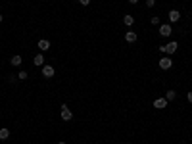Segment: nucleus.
<instances>
[{"instance_id":"f257e3e1","label":"nucleus","mask_w":192,"mask_h":144,"mask_svg":"<svg viewBox=\"0 0 192 144\" xmlns=\"http://www.w3.org/2000/svg\"><path fill=\"white\" fill-rule=\"evenodd\" d=\"M60 114H61V119H64V121H71V119H73V114H71V110L65 104H61V111H60Z\"/></svg>"},{"instance_id":"f03ea898","label":"nucleus","mask_w":192,"mask_h":144,"mask_svg":"<svg viewBox=\"0 0 192 144\" xmlns=\"http://www.w3.org/2000/svg\"><path fill=\"white\" fill-rule=\"evenodd\" d=\"M171 31H173V27H171L169 23L159 25V35H162V37H169V35H171Z\"/></svg>"},{"instance_id":"7ed1b4c3","label":"nucleus","mask_w":192,"mask_h":144,"mask_svg":"<svg viewBox=\"0 0 192 144\" xmlns=\"http://www.w3.org/2000/svg\"><path fill=\"white\" fill-rule=\"evenodd\" d=\"M54 67H52V65H42V77H46V79H52V77H54Z\"/></svg>"},{"instance_id":"20e7f679","label":"nucleus","mask_w":192,"mask_h":144,"mask_svg":"<svg viewBox=\"0 0 192 144\" xmlns=\"http://www.w3.org/2000/svg\"><path fill=\"white\" fill-rule=\"evenodd\" d=\"M179 19H181V12H179V10H171V12H169V21L177 23Z\"/></svg>"},{"instance_id":"39448f33","label":"nucleus","mask_w":192,"mask_h":144,"mask_svg":"<svg viewBox=\"0 0 192 144\" xmlns=\"http://www.w3.org/2000/svg\"><path fill=\"white\" fill-rule=\"evenodd\" d=\"M177 48H179V42H167V44H165V52H167V54H175Z\"/></svg>"},{"instance_id":"423d86ee","label":"nucleus","mask_w":192,"mask_h":144,"mask_svg":"<svg viewBox=\"0 0 192 144\" xmlns=\"http://www.w3.org/2000/svg\"><path fill=\"white\" fill-rule=\"evenodd\" d=\"M171 65H173V60H171V58H162V60H159V67H162V69H169Z\"/></svg>"},{"instance_id":"0eeeda50","label":"nucleus","mask_w":192,"mask_h":144,"mask_svg":"<svg viewBox=\"0 0 192 144\" xmlns=\"http://www.w3.org/2000/svg\"><path fill=\"white\" fill-rule=\"evenodd\" d=\"M165 106H167V100H165V98H156L154 100V108H156V110H163Z\"/></svg>"},{"instance_id":"6e6552de","label":"nucleus","mask_w":192,"mask_h":144,"mask_svg":"<svg viewBox=\"0 0 192 144\" xmlns=\"http://www.w3.org/2000/svg\"><path fill=\"white\" fill-rule=\"evenodd\" d=\"M10 64H12L14 67H17V65H21V64H23V58H21V56H17V54H15V56H12Z\"/></svg>"},{"instance_id":"1a4fd4ad","label":"nucleus","mask_w":192,"mask_h":144,"mask_svg":"<svg viewBox=\"0 0 192 144\" xmlns=\"http://www.w3.org/2000/svg\"><path fill=\"white\" fill-rule=\"evenodd\" d=\"M37 44H39V48L42 50V52H44V50H48V48H50V40H46V39H40Z\"/></svg>"},{"instance_id":"9d476101","label":"nucleus","mask_w":192,"mask_h":144,"mask_svg":"<svg viewBox=\"0 0 192 144\" xmlns=\"http://www.w3.org/2000/svg\"><path fill=\"white\" fill-rule=\"evenodd\" d=\"M125 40H127V42H137V33H133V31H127Z\"/></svg>"},{"instance_id":"9b49d317","label":"nucleus","mask_w":192,"mask_h":144,"mask_svg":"<svg viewBox=\"0 0 192 144\" xmlns=\"http://www.w3.org/2000/svg\"><path fill=\"white\" fill-rule=\"evenodd\" d=\"M33 64H35V65H42V64H44V56H42V54H37V56L33 58Z\"/></svg>"},{"instance_id":"f8f14e48","label":"nucleus","mask_w":192,"mask_h":144,"mask_svg":"<svg viewBox=\"0 0 192 144\" xmlns=\"http://www.w3.org/2000/svg\"><path fill=\"white\" fill-rule=\"evenodd\" d=\"M175 98H177V92H175L173 89H171V90H167V92H165V100H175Z\"/></svg>"},{"instance_id":"ddd939ff","label":"nucleus","mask_w":192,"mask_h":144,"mask_svg":"<svg viewBox=\"0 0 192 144\" xmlns=\"http://www.w3.org/2000/svg\"><path fill=\"white\" fill-rule=\"evenodd\" d=\"M123 23H125L127 27H131V25L134 23V17H133V15H129V14H127L125 17H123Z\"/></svg>"},{"instance_id":"4468645a","label":"nucleus","mask_w":192,"mask_h":144,"mask_svg":"<svg viewBox=\"0 0 192 144\" xmlns=\"http://www.w3.org/2000/svg\"><path fill=\"white\" fill-rule=\"evenodd\" d=\"M10 138V131L8 129H0V140H6Z\"/></svg>"},{"instance_id":"2eb2a0df","label":"nucleus","mask_w":192,"mask_h":144,"mask_svg":"<svg viewBox=\"0 0 192 144\" xmlns=\"http://www.w3.org/2000/svg\"><path fill=\"white\" fill-rule=\"evenodd\" d=\"M27 71H19V73H17V77H19V79H27Z\"/></svg>"},{"instance_id":"dca6fc26","label":"nucleus","mask_w":192,"mask_h":144,"mask_svg":"<svg viewBox=\"0 0 192 144\" xmlns=\"http://www.w3.org/2000/svg\"><path fill=\"white\" fill-rule=\"evenodd\" d=\"M152 25H159V17H158V15H154V17H152Z\"/></svg>"},{"instance_id":"f3484780","label":"nucleus","mask_w":192,"mask_h":144,"mask_svg":"<svg viewBox=\"0 0 192 144\" xmlns=\"http://www.w3.org/2000/svg\"><path fill=\"white\" fill-rule=\"evenodd\" d=\"M154 4H156V0H146V6H148V8H152Z\"/></svg>"},{"instance_id":"a211bd4d","label":"nucleus","mask_w":192,"mask_h":144,"mask_svg":"<svg viewBox=\"0 0 192 144\" xmlns=\"http://www.w3.org/2000/svg\"><path fill=\"white\" fill-rule=\"evenodd\" d=\"M79 2L83 4V6H89V4H90V0H79Z\"/></svg>"},{"instance_id":"6ab92c4d","label":"nucleus","mask_w":192,"mask_h":144,"mask_svg":"<svg viewBox=\"0 0 192 144\" xmlns=\"http://www.w3.org/2000/svg\"><path fill=\"white\" fill-rule=\"evenodd\" d=\"M186 98H188V102L192 104V92H188V94H186Z\"/></svg>"},{"instance_id":"aec40b11","label":"nucleus","mask_w":192,"mask_h":144,"mask_svg":"<svg viewBox=\"0 0 192 144\" xmlns=\"http://www.w3.org/2000/svg\"><path fill=\"white\" fill-rule=\"evenodd\" d=\"M129 2H131V4H137V2H138V0H129Z\"/></svg>"},{"instance_id":"412c9836","label":"nucleus","mask_w":192,"mask_h":144,"mask_svg":"<svg viewBox=\"0 0 192 144\" xmlns=\"http://www.w3.org/2000/svg\"><path fill=\"white\" fill-rule=\"evenodd\" d=\"M0 21H2V14H0Z\"/></svg>"},{"instance_id":"4be33fe9","label":"nucleus","mask_w":192,"mask_h":144,"mask_svg":"<svg viewBox=\"0 0 192 144\" xmlns=\"http://www.w3.org/2000/svg\"><path fill=\"white\" fill-rule=\"evenodd\" d=\"M58 144H65V142H58Z\"/></svg>"}]
</instances>
